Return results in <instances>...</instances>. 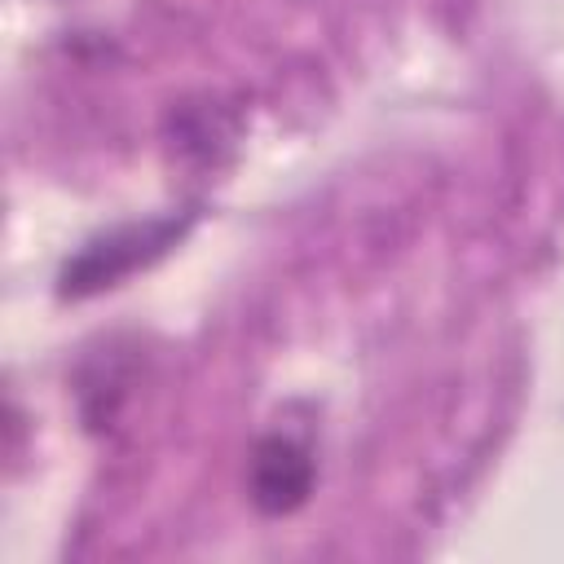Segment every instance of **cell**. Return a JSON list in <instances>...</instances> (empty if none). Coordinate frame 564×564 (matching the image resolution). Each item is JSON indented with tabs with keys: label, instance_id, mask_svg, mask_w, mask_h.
<instances>
[{
	"label": "cell",
	"instance_id": "cell-2",
	"mask_svg": "<svg viewBox=\"0 0 564 564\" xmlns=\"http://www.w3.org/2000/svg\"><path fill=\"white\" fill-rule=\"evenodd\" d=\"M313 489V463L295 441L269 436L256 445L251 458V502L264 516H286L295 511Z\"/></svg>",
	"mask_w": 564,
	"mask_h": 564
},
{
	"label": "cell",
	"instance_id": "cell-1",
	"mask_svg": "<svg viewBox=\"0 0 564 564\" xmlns=\"http://www.w3.org/2000/svg\"><path fill=\"white\" fill-rule=\"evenodd\" d=\"M194 216H159V220H141V225H119L101 238H93L66 269H62V282H57V295L62 300H84V295H97L106 286H119L128 273L154 264L163 251H172L185 229H189Z\"/></svg>",
	"mask_w": 564,
	"mask_h": 564
}]
</instances>
